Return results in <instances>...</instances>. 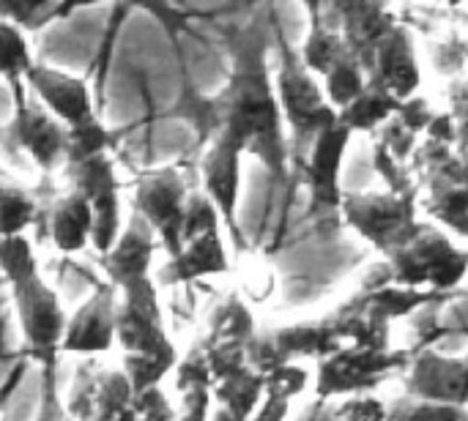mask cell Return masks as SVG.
I'll list each match as a JSON object with an SVG mask.
<instances>
[{
	"label": "cell",
	"instance_id": "ffe728a7",
	"mask_svg": "<svg viewBox=\"0 0 468 421\" xmlns=\"http://www.w3.org/2000/svg\"><path fill=\"white\" fill-rule=\"evenodd\" d=\"M154 255H156V236L154 230L134 214L129 225H123L121 230V238L118 244L104 255L99 258L101 268H104V279L121 290L132 282H140V279H148L154 277L151 274V266H154Z\"/></svg>",
	"mask_w": 468,
	"mask_h": 421
},
{
	"label": "cell",
	"instance_id": "4dcf8cb0",
	"mask_svg": "<svg viewBox=\"0 0 468 421\" xmlns=\"http://www.w3.org/2000/svg\"><path fill=\"white\" fill-rule=\"evenodd\" d=\"M337 419L340 421H389V408L370 397V395H362V397H351L346 400L340 408H337Z\"/></svg>",
	"mask_w": 468,
	"mask_h": 421
},
{
	"label": "cell",
	"instance_id": "4316f807",
	"mask_svg": "<svg viewBox=\"0 0 468 421\" xmlns=\"http://www.w3.org/2000/svg\"><path fill=\"white\" fill-rule=\"evenodd\" d=\"M77 5H63V3H27V0H0V19L16 25L22 33H36L69 14H74Z\"/></svg>",
	"mask_w": 468,
	"mask_h": 421
},
{
	"label": "cell",
	"instance_id": "6da1fadb",
	"mask_svg": "<svg viewBox=\"0 0 468 421\" xmlns=\"http://www.w3.org/2000/svg\"><path fill=\"white\" fill-rule=\"evenodd\" d=\"M274 27V19L258 16L225 30L233 66L225 88L211 99L219 123L214 137L228 140L241 153H252L277 184H285L291 175V148L269 66Z\"/></svg>",
	"mask_w": 468,
	"mask_h": 421
},
{
	"label": "cell",
	"instance_id": "ba28073f",
	"mask_svg": "<svg viewBox=\"0 0 468 421\" xmlns=\"http://www.w3.org/2000/svg\"><path fill=\"white\" fill-rule=\"evenodd\" d=\"M186 175L178 167H151L134 178V214L154 230L170 260L184 249V219L189 203Z\"/></svg>",
	"mask_w": 468,
	"mask_h": 421
},
{
	"label": "cell",
	"instance_id": "836d02e7",
	"mask_svg": "<svg viewBox=\"0 0 468 421\" xmlns=\"http://www.w3.org/2000/svg\"><path fill=\"white\" fill-rule=\"evenodd\" d=\"M211 421H239V419H233V416H228L225 411H219V408H217V411H214V416H211Z\"/></svg>",
	"mask_w": 468,
	"mask_h": 421
},
{
	"label": "cell",
	"instance_id": "7402d4cb",
	"mask_svg": "<svg viewBox=\"0 0 468 421\" xmlns=\"http://www.w3.org/2000/svg\"><path fill=\"white\" fill-rule=\"evenodd\" d=\"M263 389H266V375L255 373L252 367H244V370L222 378L219 384H214L211 386V400L228 416L239 421H250L255 416L261 400H263Z\"/></svg>",
	"mask_w": 468,
	"mask_h": 421
},
{
	"label": "cell",
	"instance_id": "e575fe53",
	"mask_svg": "<svg viewBox=\"0 0 468 421\" xmlns=\"http://www.w3.org/2000/svg\"><path fill=\"white\" fill-rule=\"evenodd\" d=\"M3 126H5V123H0V142H3Z\"/></svg>",
	"mask_w": 468,
	"mask_h": 421
},
{
	"label": "cell",
	"instance_id": "f546056e",
	"mask_svg": "<svg viewBox=\"0 0 468 421\" xmlns=\"http://www.w3.org/2000/svg\"><path fill=\"white\" fill-rule=\"evenodd\" d=\"M389 421H468V411L466 408H452V405L406 400L389 411Z\"/></svg>",
	"mask_w": 468,
	"mask_h": 421
},
{
	"label": "cell",
	"instance_id": "e0dca14e",
	"mask_svg": "<svg viewBox=\"0 0 468 421\" xmlns=\"http://www.w3.org/2000/svg\"><path fill=\"white\" fill-rule=\"evenodd\" d=\"M409 400L452 405L468 411V362L463 356H444L439 351H422L409 364L406 378Z\"/></svg>",
	"mask_w": 468,
	"mask_h": 421
},
{
	"label": "cell",
	"instance_id": "44dd1931",
	"mask_svg": "<svg viewBox=\"0 0 468 421\" xmlns=\"http://www.w3.org/2000/svg\"><path fill=\"white\" fill-rule=\"evenodd\" d=\"M228 271H230V260H228V249L222 241V230L214 227L186 241L184 249L173 260H167L165 268L156 271V279L162 285H189L195 279L219 277Z\"/></svg>",
	"mask_w": 468,
	"mask_h": 421
},
{
	"label": "cell",
	"instance_id": "9a60e30c",
	"mask_svg": "<svg viewBox=\"0 0 468 421\" xmlns=\"http://www.w3.org/2000/svg\"><path fill=\"white\" fill-rule=\"evenodd\" d=\"M115 312H118V290L101 279L90 296L69 315L66 334L60 342V353L74 356H96L115 345Z\"/></svg>",
	"mask_w": 468,
	"mask_h": 421
},
{
	"label": "cell",
	"instance_id": "277c9868",
	"mask_svg": "<svg viewBox=\"0 0 468 421\" xmlns=\"http://www.w3.org/2000/svg\"><path fill=\"white\" fill-rule=\"evenodd\" d=\"M387 260L392 285L403 290L444 296L468 274V249H461L441 227L422 219L411 236L387 255Z\"/></svg>",
	"mask_w": 468,
	"mask_h": 421
},
{
	"label": "cell",
	"instance_id": "2e32d148",
	"mask_svg": "<svg viewBox=\"0 0 468 421\" xmlns=\"http://www.w3.org/2000/svg\"><path fill=\"white\" fill-rule=\"evenodd\" d=\"M354 132L343 126L340 121L321 132L304 156V175L310 189V214H337L343 203L340 189V167L346 159V151L351 145Z\"/></svg>",
	"mask_w": 468,
	"mask_h": 421
},
{
	"label": "cell",
	"instance_id": "5b68a950",
	"mask_svg": "<svg viewBox=\"0 0 468 421\" xmlns=\"http://www.w3.org/2000/svg\"><path fill=\"white\" fill-rule=\"evenodd\" d=\"M11 118L3 126V151L25 153L44 175H55L66 164V126L52 118L25 82L8 85Z\"/></svg>",
	"mask_w": 468,
	"mask_h": 421
},
{
	"label": "cell",
	"instance_id": "83f0119b",
	"mask_svg": "<svg viewBox=\"0 0 468 421\" xmlns=\"http://www.w3.org/2000/svg\"><path fill=\"white\" fill-rule=\"evenodd\" d=\"M33 52L27 44V36L11 25L0 19V79L8 85L25 82V74L33 68Z\"/></svg>",
	"mask_w": 468,
	"mask_h": 421
},
{
	"label": "cell",
	"instance_id": "7c38bea8",
	"mask_svg": "<svg viewBox=\"0 0 468 421\" xmlns=\"http://www.w3.org/2000/svg\"><path fill=\"white\" fill-rule=\"evenodd\" d=\"M132 397L134 392L123 370H110L85 359L71 378L63 408L71 421H121L132 405Z\"/></svg>",
	"mask_w": 468,
	"mask_h": 421
},
{
	"label": "cell",
	"instance_id": "d590c367",
	"mask_svg": "<svg viewBox=\"0 0 468 421\" xmlns=\"http://www.w3.org/2000/svg\"><path fill=\"white\" fill-rule=\"evenodd\" d=\"M463 359H466V362H468V351H466V356H463Z\"/></svg>",
	"mask_w": 468,
	"mask_h": 421
},
{
	"label": "cell",
	"instance_id": "ac0fdd59",
	"mask_svg": "<svg viewBox=\"0 0 468 421\" xmlns=\"http://www.w3.org/2000/svg\"><path fill=\"white\" fill-rule=\"evenodd\" d=\"M365 79L370 88H378L403 104L417 93L422 82L417 49H414L411 33L400 22L373 49L370 60L365 63Z\"/></svg>",
	"mask_w": 468,
	"mask_h": 421
},
{
	"label": "cell",
	"instance_id": "cb8c5ba5",
	"mask_svg": "<svg viewBox=\"0 0 468 421\" xmlns=\"http://www.w3.org/2000/svg\"><path fill=\"white\" fill-rule=\"evenodd\" d=\"M307 370L296 367V364H285L277 367L271 373H266V389H263V400L255 411V416L250 421H285L291 411V400L299 397L307 389Z\"/></svg>",
	"mask_w": 468,
	"mask_h": 421
},
{
	"label": "cell",
	"instance_id": "d4e9b609",
	"mask_svg": "<svg viewBox=\"0 0 468 421\" xmlns=\"http://www.w3.org/2000/svg\"><path fill=\"white\" fill-rule=\"evenodd\" d=\"M400 107H403V101L392 99L389 93H384L378 88L365 85L362 96L354 99L346 110H340L337 118L351 132H378V126L392 121L400 112Z\"/></svg>",
	"mask_w": 468,
	"mask_h": 421
},
{
	"label": "cell",
	"instance_id": "d6a6232c",
	"mask_svg": "<svg viewBox=\"0 0 468 421\" xmlns=\"http://www.w3.org/2000/svg\"><path fill=\"white\" fill-rule=\"evenodd\" d=\"M455 137L461 140V153H468V104L455 115Z\"/></svg>",
	"mask_w": 468,
	"mask_h": 421
},
{
	"label": "cell",
	"instance_id": "d6986e66",
	"mask_svg": "<svg viewBox=\"0 0 468 421\" xmlns=\"http://www.w3.org/2000/svg\"><path fill=\"white\" fill-rule=\"evenodd\" d=\"M25 85L38 99V104L63 126H77L96 115L93 90L82 77L66 74L55 66L33 63V68L25 74Z\"/></svg>",
	"mask_w": 468,
	"mask_h": 421
},
{
	"label": "cell",
	"instance_id": "8fae6325",
	"mask_svg": "<svg viewBox=\"0 0 468 421\" xmlns=\"http://www.w3.org/2000/svg\"><path fill=\"white\" fill-rule=\"evenodd\" d=\"M69 189L80 192L90 205L93 233L90 247L99 258H104L121 238L123 219H121V184L115 175V164L110 156H96L77 164H63L60 170Z\"/></svg>",
	"mask_w": 468,
	"mask_h": 421
},
{
	"label": "cell",
	"instance_id": "7a4b0ae2",
	"mask_svg": "<svg viewBox=\"0 0 468 421\" xmlns=\"http://www.w3.org/2000/svg\"><path fill=\"white\" fill-rule=\"evenodd\" d=\"M0 279L16 307L22 353L41 370H58L69 315L60 296L44 282L27 236L0 238Z\"/></svg>",
	"mask_w": 468,
	"mask_h": 421
},
{
	"label": "cell",
	"instance_id": "484cf974",
	"mask_svg": "<svg viewBox=\"0 0 468 421\" xmlns=\"http://www.w3.org/2000/svg\"><path fill=\"white\" fill-rule=\"evenodd\" d=\"M115 145H118V134L110 132L99 115L77 126H66V164L88 162L96 156H110Z\"/></svg>",
	"mask_w": 468,
	"mask_h": 421
},
{
	"label": "cell",
	"instance_id": "8992f818",
	"mask_svg": "<svg viewBox=\"0 0 468 421\" xmlns=\"http://www.w3.org/2000/svg\"><path fill=\"white\" fill-rule=\"evenodd\" d=\"M433 140L422 148V181H425V211L444 227L468 238V159L450 151L455 132L444 134L431 129Z\"/></svg>",
	"mask_w": 468,
	"mask_h": 421
},
{
	"label": "cell",
	"instance_id": "3957f363",
	"mask_svg": "<svg viewBox=\"0 0 468 421\" xmlns=\"http://www.w3.org/2000/svg\"><path fill=\"white\" fill-rule=\"evenodd\" d=\"M274 47H277V71H274V93L282 110V121L291 132L288 148L291 159L304 162L315 137L335 126L337 110L329 104L318 77L304 66L299 49L285 38L280 25L274 27Z\"/></svg>",
	"mask_w": 468,
	"mask_h": 421
},
{
	"label": "cell",
	"instance_id": "f1b7e54d",
	"mask_svg": "<svg viewBox=\"0 0 468 421\" xmlns=\"http://www.w3.org/2000/svg\"><path fill=\"white\" fill-rule=\"evenodd\" d=\"M121 421H178V414L167 400V395L156 386L143 395H134L129 411L121 416Z\"/></svg>",
	"mask_w": 468,
	"mask_h": 421
},
{
	"label": "cell",
	"instance_id": "52a82bcc",
	"mask_svg": "<svg viewBox=\"0 0 468 421\" xmlns=\"http://www.w3.org/2000/svg\"><path fill=\"white\" fill-rule=\"evenodd\" d=\"M115 342L121 345L123 356L162 359L178 364V351L165 332L154 277L132 282L118 290Z\"/></svg>",
	"mask_w": 468,
	"mask_h": 421
},
{
	"label": "cell",
	"instance_id": "4fadbf2b",
	"mask_svg": "<svg viewBox=\"0 0 468 421\" xmlns=\"http://www.w3.org/2000/svg\"><path fill=\"white\" fill-rule=\"evenodd\" d=\"M241 159L244 153L222 137H214L197 156V173L203 195L219 214V222L228 227L236 249L241 252L244 233L239 227V192H241Z\"/></svg>",
	"mask_w": 468,
	"mask_h": 421
},
{
	"label": "cell",
	"instance_id": "603a6c76",
	"mask_svg": "<svg viewBox=\"0 0 468 421\" xmlns=\"http://www.w3.org/2000/svg\"><path fill=\"white\" fill-rule=\"evenodd\" d=\"M41 197L38 192L22 186L3 164H0V238L25 236L27 227L38 219Z\"/></svg>",
	"mask_w": 468,
	"mask_h": 421
},
{
	"label": "cell",
	"instance_id": "9c48e42d",
	"mask_svg": "<svg viewBox=\"0 0 468 421\" xmlns=\"http://www.w3.org/2000/svg\"><path fill=\"white\" fill-rule=\"evenodd\" d=\"M343 219L367 238L384 258L400 247L420 225V205L414 192H365L343 195Z\"/></svg>",
	"mask_w": 468,
	"mask_h": 421
},
{
	"label": "cell",
	"instance_id": "30bf717a",
	"mask_svg": "<svg viewBox=\"0 0 468 421\" xmlns=\"http://www.w3.org/2000/svg\"><path fill=\"white\" fill-rule=\"evenodd\" d=\"M411 356L403 351H376V348H343L318 362V381L315 395L318 400L332 397H362L378 389L392 373L406 370Z\"/></svg>",
	"mask_w": 468,
	"mask_h": 421
},
{
	"label": "cell",
	"instance_id": "1f68e13d",
	"mask_svg": "<svg viewBox=\"0 0 468 421\" xmlns=\"http://www.w3.org/2000/svg\"><path fill=\"white\" fill-rule=\"evenodd\" d=\"M33 367V362L25 356V353H19V359H16V364L8 370V375H5V381L0 384V419H3V411H5V405L11 403V397L16 395V389H19V384L25 381V375H27V370Z\"/></svg>",
	"mask_w": 468,
	"mask_h": 421
},
{
	"label": "cell",
	"instance_id": "5bb4252c",
	"mask_svg": "<svg viewBox=\"0 0 468 421\" xmlns=\"http://www.w3.org/2000/svg\"><path fill=\"white\" fill-rule=\"evenodd\" d=\"M44 200L38 205V219H36V233L38 238H47L58 252L63 255H77L90 247V233H93V216L90 205L85 197L74 189L58 192L52 189L49 175H44ZM41 197V189H38Z\"/></svg>",
	"mask_w": 468,
	"mask_h": 421
}]
</instances>
